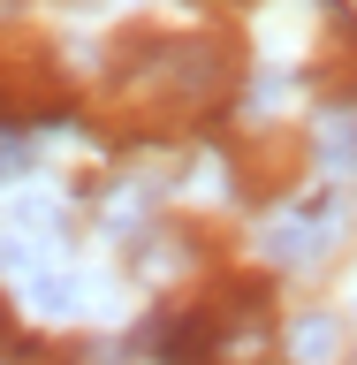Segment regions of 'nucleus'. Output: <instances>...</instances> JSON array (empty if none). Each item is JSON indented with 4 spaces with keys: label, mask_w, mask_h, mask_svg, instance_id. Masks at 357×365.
Instances as JSON below:
<instances>
[{
    "label": "nucleus",
    "mask_w": 357,
    "mask_h": 365,
    "mask_svg": "<svg viewBox=\"0 0 357 365\" xmlns=\"http://www.w3.org/2000/svg\"><path fill=\"white\" fill-rule=\"evenodd\" d=\"M228 91H236V38H221V31L152 38L114 76V122H122V137H167L221 114Z\"/></svg>",
    "instance_id": "1"
},
{
    "label": "nucleus",
    "mask_w": 357,
    "mask_h": 365,
    "mask_svg": "<svg viewBox=\"0 0 357 365\" xmlns=\"http://www.w3.org/2000/svg\"><path fill=\"white\" fill-rule=\"evenodd\" d=\"M61 107H68V91L46 61H0V122H46Z\"/></svg>",
    "instance_id": "2"
},
{
    "label": "nucleus",
    "mask_w": 357,
    "mask_h": 365,
    "mask_svg": "<svg viewBox=\"0 0 357 365\" xmlns=\"http://www.w3.org/2000/svg\"><path fill=\"white\" fill-rule=\"evenodd\" d=\"M319 244H327V221H319V213H281V221L267 228V259L274 267H312Z\"/></svg>",
    "instance_id": "3"
},
{
    "label": "nucleus",
    "mask_w": 357,
    "mask_h": 365,
    "mask_svg": "<svg viewBox=\"0 0 357 365\" xmlns=\"http://www.w3.org/2000/svg\"><path fill=\"white\" fill-rule=\"evenodd\" d=\"M289 350H296L304 365H335V350H342V319H335V312H304V319L289 327Z\"/></svg>",
    "instance_id": "4"
},
{
    "label": "nucleus",
    "mask_w": 357,
    "mask_h": 365,
    "mask_svg": "<svg viewBox=\"0 0 357 365\" xmlns=\"http://www.w3.org/2000/svg\"><path fill=\"white\" fill-rule=\"evenodd\" d=\"M16 365H122L107 342H16Z\"/></svg>",
    "instance_id": "5"
},
{
    "label": "nucleus",
    "mask_w": 357,
    "mask_h": 365,
    "mask_svg": "<svg viewBox=\"0 0 357 365\" xmlns=\"http://www.w3.org/2000/svg\"><path fill=\"white\" fill-rule=\"evenodd\" d=\"M319 160L335 175H357V114H327L319 122Z\"/></svg>",
    "instance_id": "6"
},
{
    "label": "nucleus",
    "mask_w": 357,
    "mask_h": 365,
    "mask_svg": "<svg viewBox=\"0 0 357 365\" xmlns=\"http://www.w3.org/2000/svg\"><path fill=\"white\" fill-rule=\"evenodd\" d=\"M0 358H16V319H8V304H0Z\"/></svg>",
    "instance_id": "7"
},
{
    "label": "nucleus",
    "mask_w": 357,
    "mask_h": 365,
    "mask_svg": "<svg viewBox=\"0 0 357 365\" xmlns=\"http://www.w3.org/2000/svg\"><path fill=\"white\" fill-rule=\"evenodd\" d=\"M8 168H23V145H16V137H0V175H8Z\"/></svg>",
    "instance_id": "8"
}]
</instances>
